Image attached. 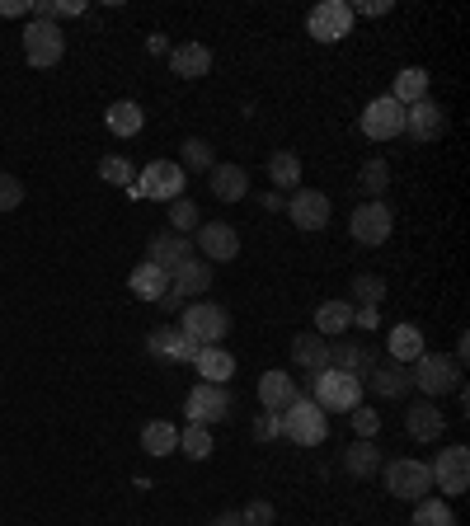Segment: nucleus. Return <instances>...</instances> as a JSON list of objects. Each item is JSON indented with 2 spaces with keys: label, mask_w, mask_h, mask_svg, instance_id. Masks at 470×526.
Listing matches in <instances>:
<instances>
[{
  "label": "nucleus",
  "mask_w": 470,
  "mask_h": 526,
  "mask_svg": "<svg viewBox=\"0 0 470 526\" xmlns=\"http://www.w3.org/2000/svg\"><path fill=\"white\" fill-rule=\"evenodd\" d=\"M311 404H320L325 414H348V409H358L362 404V381L325 367V372L311 376Z\"/></svg>",
  "instance_id": "1"
},
{
  "label": "nucleus",
  "mask_w": 470,
  "mask_h": 526,
  "mask_svg": "<svg viewBox=\"0 0 470 526\" xmlns=\"http://www.w3.org/2000/svg\"><path fill=\"white\" fill-rule=\"evenodd\" d=\"M179 325H184L188 339H198L203 348H221V339L231 334V315L217 301H193V306L179 310Z\"/></svg>",
  "instance_id": "2"
},
{
  "label": "nucleus",
  "mask_w": 470,
  "mask_h": 526,
  "mask_svg": "<svg viewBox=\"0 0 470 526\" xmlns=\"http://www.w3.org/2000/svg\"><path fill=\"white\" fill-rule=\"evenodd\" d=\"M184 188H188V174L179 170V160H151V165L132 179V198L174 202V198H184Z\"/></svg>",
  "instance_id": "3"
},
{
  "label": "nucleus",
  "mask_w": 470,
  "mask_h": 526,
  "mask_svg": "<svg viewBox=\"0 0 470 526\" xmlns=\"http://www.w3.org/2000/svg\"><path fill=\"white\" fill-rule=\"evenodd\" d=\"M278 423H282V437H292L297 447H320V442L329 437L325 409H320V404H311V400H297L287 414H278Z\"/></svg>",
  "instance_id": "4"
},
{
  "label": "nucleus",
  "mask_w": 470,
  "mask_h": 526,
  "mask_svg": "<svg viewBox=\"0 0 470 526\" xmlns=\"http://www.w3.org/2000/svg\"><path fill=\"white\" fill-rule=\"evenodd\" d=\"M409 376H414V386L423 390V395H447V390H461V362L447 353H423L414 367H409Z\"/></svg>",
  "instance_id": "5"
},
{
  "label": "nucleus",
  "mask_w": 470,
  "mask_h": 526,
  "mask_svg": "<svg viewBox=\"0 0 470 526\" xmlns=\"http://www.w3.org/2000/svg\"><path fill=\"white\" fill-rule=\"evenodd\" d=\"M306 29H311L315 43H344L348 29H353V5L348 0H320L306 15Z\"/></svg>",
  "instance_id": "6"
},
{
  "label": "nucleus",
  "mask_w": 470,
  "mask_h": 526,
  "mask_svg": "<svg viewBox=\"0 0 470 526\" xmlns=\"http://www.w3.org/2000/svg\"><path fill=\"white\" fill-rule=\"evenodd\" d=\"M433 489V470L423 461H391L386 465V494L405 498V503H419Z\"/></svg>",
  "instance_id": "7"
},
{
  "label": "nucleus",
  "mask_w": 470,
  "mask_h": 526,
  "mask_svg": "<svg viewBox=\"0 0 470 526\" xmlns=\"http://www.w3.org/2000/svg\"><path fill=\"white\" fill-rule=\"evenodd\" d=\"M66 52V33L57 29V24H38V19H29V29H24V57H29V66H38V71H47V66H57Z\"/></svg>",
  "instance_id": "8"
},
{
  "label": "nucleus",
  "mask_w": 470,
  "mask_h": 526,
  "mask_svg": "<svg viewBox=\"0 0 470 526\" xmlns=\"http://www.w3.org/2000/svg\"><path fill=\"white\" fill-rule=\"evenodd\" d=\"M428 470H433V489H442L447 498L466 494V489H470V447L438 451V461L428 465Z\"/></svg>",
  "instance_id": "9"
},
{
  "label": "nucleus",
  "mask_w": 470,
  "mask_h": 526,
  "mask_svg": "<svg viewBox=\"0 0 470 526\" xmlns=\"http://www.w3.org/2000/svg\"><path fill=\"white\" fill-rule=\"evenodd\" d=\"M184 414L188 423H198V428H212V423H221V418L231 414V395H226V386H193L184 400Z\"/></svg>",
  "instance_id": "10"
},
{
  "label": "nucleus",
  "mask_w": 470,
  "mask_h": 526,
  "mask_svg": "<svg viewBox=\"0 0 470 526\" xmlns=\"http://www.w3.org/2000/svg\"><path fill=\"white\" fill-rule=\"evenodd\" d=\"M391 226H395V212L386 202H362L358 212H353V221H348V231H353L358 245H386Z\"/></svg>",
  "instance_id": "11"
},
{
  "label": "nucleus",
  "mask_w": 470,
  "mask_h": 526,
  "mask_svg": "<svg viewBox=\"0 0 470 526\" xmlns=\"http://www.w3.org/2000/svg\"><path fill=\"white\" fill-rule=\"evenodd\" d=\"M193 249H198V259H207V263H231L235 254H240V235H235V226H226V221H207V226H198V235H193Z\"/></svg>",
  "instance_id": "12"
},
{
  "label": "nucleus",
  "mask_w": 470,
  "mask_h": 526,
  "mask_svg": "<svg viewBox=\"0 0 470 526\" xmlns=\"http://www.w3.org/2000/svg\"><path fill=\"white\" fill-rule=\"evenodd\" d=\"M362 132L372 141H391L405 132V109L395 104L391 94H381V99H372L367 109H362Z\"/></svg>",
  "instance_id": "13"
},
{
  "label": "nucleus",
  "mask_w": 470,
  "mask_h": 526,
  "mask_svg": "<svg viewBox=\"0 0 470 526\" xmlns=\"http://www.w3.org/2000/svg\"><path fill=\"white\" fill-rule=\"evenodd\" d=\"M287 217L297 231H325L329 226V193L320 188H297L292 202H287Z\"/></svg>",
  "instance_id": "14"
},
{
  "label": "nucleus",
  "mask_w": 470,
  "mask_h": 526,
  "mask_svg": "<svg viewBox=\"0 0 470 526\" xmlns=\"http://www.w3.org/2000/svg\"><path fill=\"white\" fill-rule=\"evenodd\" d=\"M207 287H212V263L198 259V254H188L184 263H174V268H170V292L179 296V301H188V296H203Z\"/></svg>",
  "instance_id": "15"
},
{
  "label": "nucleus",
  "mask_w": 470,
  "mask_h": 526,
  "mask_svg": "<svg viewBox=\"0 0 470 526\" xmlns=\"http://www.w3.org/2000/svg\"><path fill=\"white\" fill-rule=\"evenodd\" d=\"M405 132L414 141H438L442 132H447V113H442V104H433V99L409 104L405 109Z\"/></svg>",
  "instance_id": "16"
},
{
  "label": "nucleus",
  "mask_w": 470,
  "mask_h": 526,
  "mask_svg": "<svg viewBox=\"0 0 470 526\" xmlns=\"http://www.w3.org/2000/svg\"><path fill=\"white\" fill-rule=\"evenodd\" d=\"M376 367V353L367 343H329V372H344V376H367Z\"/></svg>",
  "instance_id": "17"
},
{
  "label": "nucleus",
  "mask_w": 470,
  "mask_h": 526,
  "mask_svg": "<svg viewBox=\"0 0 470 526\" xmlns=\"http://www.w3.org/2000/svg\"><path fill=\"white\" fill-rule=\"evenodd\" d=\"M297 400H301V390L287 372H264L259 376V404H264L268 414H287Z\"/></svg>",
  "instance_id": "18"
},
{
  "label": "nucleus",
  "mask_w": 470,
  "mask_h": 526,
  "mask_svg": "<svg viewBox=\"0 0 470 526\" xmlns=\"http://www.w3.org/2000/svg\"><path fill=\"white\" fill-rule=\"evenodd\" d=\"M405 428L414 442H438L442 428H447V414H442L433 400H419V404H409L405 409Z\"/></svg>",
  "instance_id": "19"
},
{
  "label": "nucleus",
  "mask_w": 470,
  "mask_h": 526,
  "mask_svg": "<svg viewBox=\"0 0 470 526\" xmlns=\"http://www.w3.org/2000/svg\"><path fill=\"white\" fill-rule=\"evenodd\" d=\"M170 71L179 80H203L212 71V52L203 43H179L170 47Z\"/></svg>",
  "instance_id": "20"
},
{
  "label": "nucleus",
  "mask_w": 470,
  "mask_h": 526,
  "mask_svg": "<svg viewBox=\"0 0 470 526\" xmlns=\"http://www.w3.org/2000/svg\"><path fill=\"white\" fill-rule=\"evenodd\" d=\"M367 386L376 390V395H386V400H395V395H405L409 386H414V376H409V367H400V362H376L372 372L362 376Z\"/></svg>",
  "instance_id": "21"
},
{
  "label": "nucleus",
  "mask_w": 470,
  "mask_h": 526,
  "mask_svg": "<svg viewBox=\"0 0 470 526\" xmlns=\"http://www.w3.org/2000/svg\"><path fill=\"white\" fill-rule=\"evenodd\" d=\"M207 179H212V198L217 202H240L250 193V174L240 170V165H212Z\"/></svg>",
  "instance_id": "22"
},
{
  "label": "nucleus",
  "mask_w": 470,
  "mask_h": 526,
  "mask_svg": "<svg viewBox=\"0 0 470 526\" xmlns=\"http://www.w3.org/2000/svg\"><path fill=\"white\" fill-rule=\"evenodd\" d=\"M188 254H193V240H188V235L165 231V235H156V240H151V249H146V263H156V268H165V273H170L174 263H184Z\"/></svg>",
  "instance_id": "23"
},
{
  "label": "nucleus",
  "mask_w": 470,
  "mask_h": 526,
  "mask_svg": "<svg viewBox=\"0 0 470 526\" xmlns=\"http://www.w3.org/2000/svg\"><path fill=\"white\" fill-rule=\"evenodd\" d=\"M292 357H297V367L301 372H325L329 367V339H320L315 329H306V334H297L292 339Z\"/></svg>",
  "instance_id": "24"
},
{
  "label": "nucleus",
  "mask_w": 470,
  "mask_h": 526,
  "mask_svg": "<svg viewBox=\"0 0 470 526\" xmlns=\"http://www.w3.org/2000/svg\"><path fill=\"white\" fill-rule=\"evenodd\" d=\"M386 348H391V362H400V367H414V362L428 353V348H423V329L419 325H395Z\"/></svg>",
  "instance_id": "25"
},
{
  "label": "nucleus",
  "mask_w": 470,
  "mask_h": 526,
  "mask_svg": "<svg viewBox=\"0 0 470 526\" xmlns=\"http://www.w3.org/2000/svg\"><path fill=\"white\" fill-rule=\"evenodd\" d=\"M127 287H132L141 301H160V296L170 292V273L156 268V263H137V268H132V278H127Z\"/></svg>",
  "instance_id": "26"
},
{
  "label": "nucleus",
  "mask_w": 470,
  "mask_h": 526,
  "mask_svg": "<svg viewBox=\"0 0 470 526\" xmlns=\"http://www.w3.org/2000/svg\"><path fill=\"white\" fill-rule=\"evenodd\" d=\"M104 123H109L113 137H137L141 127H146V109H141V104H132V99H118V104H109Z\"/></svg>",
  "instance_id": "27"
},
{
  "label": "nucleus",
  "mask_w": 470,
  "mask_h": 526,
  "mask_svg": "<svg viewBox=\"0 0 470 526\" xmlns=\"http://www.w3.org/2000/svg\"><path fill=\"white\" fill-rule=\"evenodd\" d=\"M141 451H146V456H174V451H179V428L165 423V418H151V423L141 428Z\"/></svg>",
  "instance_id": "28"
},
{
  "label": "nucleus",
  "mask_w": 470,
  "mask_h": 526,
  "mask_svg": "<svg viewBox=\"0 0 470 526\" xmlns=\"http://www.w3.org/2000/svg\"><path fill=\"white\" fill-rule=\"evenodd\" d=\"M193 367H198V376H203L207 386H226V381L235 376V357L226 353V348H203Z\"/></svg>",
  "instance_id": "29"
},
{
  "label": "nucleus",
  "mask_w": 470,
  "mask_h": 526,
  "mask_svg": "<svg viewBox=\"0 0 470 526\" xmlns=\"http://www.w3.org/2000/svg\"><path fill=\"white\" fill-rule=\"evenodd\" d=\"M344 470L353 475V480H372L376 470H381V451H376V442L358 437V442L344 451Z\"/></svg>",
  "instance_id": "30"
},
{
  "label": "nucleus",
  "mask_w": 470,
  "mask_h": 526,
  "mask_svg": "<svg viewBox=\"0 0 470 526\" xmlns=\"http://www.w3.org/2000/svg\"><path fill=\"white\" fill-rule=\"evenodd\" d=\"M391 99L400 104V109H409V104H419V99H428V71H423V66H405V71L395 76Z\"/></svg>",
  "instance_id": "31"
},
{
  "label": "nucleus",
  "mask_w": 470,
  "mask_h": 526,
  "mask_svg": "<svg viewBox=\"0 0 470 526\" xmlns=\"http://www.w3.org/2000/svg\"><path fill=\"white\" fill-rule=\"evenodd\" d=\"M348 325H353V306L348 301H325V306L315 310V334L320 339H339Z\"/></svg>",
  "instance_id": "32"
},
{
  "label": "nucleus",
  "mask_w": 470,
  "mask_h": 526,
  "mask_svg": "<svg viewBox=\"0 0 470 526\" xmlns=\"http://www.w3.org/2000/svg\"><path fill=\"white\" fill-rule=\"evenodd\" d=\"M268 179H273V188H297L301 184V155L297 151H273V160H268Z\"/></svg>",
  "instance_id": "33"
},
{
  "label": "nucleus",
  "mask_w": 470,
  "mask_h": 526,
  "mask_svg": "<svg viewBox=\"0 0 470 526\" xmlns=\"http://www.w3.org/2000/svg\"><path fill=\"white\" fill-rule=\"evenodd\" d=\"M217 165V155H212V141L203 137H188L184 146H179V170H212Z\"/></svg>",
  "instance_id": "34"
},
{
  "label": "nucleus",
  "mask_w": 470,
  "mask_h": 526,
  "mask_svg": "<svg viewBox=\"0 0 470 526\" xmlns=\"http://www.w3.org/2000/svg\"><path fill=\"white\" fill-rule=\"evenodd\" d=\"M409 526H456V512L442 503V498H419L414 508V522Z\"/></svg>",
  "instance_id": "35"
},
{
  "label": "nucleus",
  "mask_w": 470,
  "mask_h": 526,
  "mask_svg": "<svg viewBox=\"0 0 470 526\" xmlns=\"http://www.w3.org/2000/svg\"><path fill=\"white\" fill-rule=\"evenodd\" d=\"M362 193H367V198H381V193H386V184H391V165H386V160H381V155H372V160H367V165H362Z\"/></svg>",
  "instance_id": "36"
},
{
  "label": "nucleus",
  "mask_w": 470,
  "mask_h": 526,
  "mask_svg": "<svg viewBox=\"0 0 470 526\" xmlns=\"http://www.w3.org/2000/svg\"><path fill=\"white\" fill-rule=\"evenodd\" d=\"M179 451H184L188 461H207L212 456V433L198 428V423H188L184 433H179Z\"/></svg>",
  "instance_id": "37"
},
{
  "label": "nucleus",
  "mask_w": 470,
  "mask_h": 526,
  "mask_svg": "<svg viewBox=\"0 0 470 526\" xmlns=\"http://www.w3.org/2000/svg\"><path fill=\"white\" fill-rule=\"evenodd\" d=\"M193 226H203V221H198V202H193V198H174L170 202V231L188 235Z\"/></svg>",
  "instance_id": "38"
},
{
  "label": "nucleus",
  "mask_w": 470,
  "mask_h": 526,
  "mask_svg": "<svg viewBox=\"0 0 470 526\" xmlns=\"http://www.w3.org/2000/svg\"><path fill=\"white\" fill-rule=\"evenodd\" d=\"M353 301H367V306H381V301H386V282L376 278V273H358V278H353Z\"/></svg>",
  "instance_id": "39"
},
{
  "label": "nucleus",
  "mask_w": 470,
  "mask_h": 526,
  "mask_svg": "<svg viewBox=\"0 0 470 526\" xmlns=\"http://www.w3.org/2000/svg\"><path fill=\"white\" fill-rule=\"evenodd\" d=\"M99 179H104V184H132L137 170L127 165L123 155H109V160H99Z\"/></svg>",
  "instance_id": "40"
},
{
  "label": "nucleus",
  "mask_w": 470,
  "mask_h": 526,
  "mask_svg": "<svg viewBox=\"0 0 470 526\" xmlns=\"http://www.w3.org/2000/svg\"><path fill=\"white\" fill-rule=\"evenodd\" d=\"M174 343H179V329H151V339H146V353L160 357V362H174Z\"/></svg>",
  "instance_id": "41"
},
{
  "label": "nucleus",
  "mask_w": 470,
  "mask_h": 526,
  "mask_svg": "<svg viewBox=\"0 0 470 526\" xmlns=\"http://www.w3.org/2000/svg\"><path fill=\"white\" fill-rule=\"evenodd\" d=\"M19 202H24V184L15 174H0V212H15Z\"/></svg>",
  "instance_id": "42"
},
{
  "label": "nucleus",
  "mask_w": 470,
  "mask_h": 526,
  "mask_svg": "<svg viewBox=\"0 0 470 526\" xmlns=\"http://www.w3.org/2000/svg\"><path fill=\"white\" fill-rule=\"evenodd\" d=\"M348 414H353V433H358V437H367V442H372V437L381 433V414L362 409V404H358V409H348Z\"/></svg>",
  "instance_id": "43"
},
{
  "label": "nucleus",
  "mask_w": 470,
  "mask_h": 526,
  "mask_svg": "<svg viewBox=\"0 0 470 526\" xmlns=\"http://www.w3.org/2000/svg\"><path fill=\"white\" fill-rule=\"evenodd\" d=\"M273 517H278V512H273V503H264V498H254L250 508H240V522L245 526H273Z\"/></svg>",
  "instance_id": "44"
},
{
  "label": "nucleus",
  "mask_w": 470,
  "mask_h": 526,
  "mask_svg": "<svg viewBox=\"0 0 470 526\" xmlns=\"http://www.w3.org/2000/svg\"><path fill=\"white\" fill-rule=\"evenodd\" d=\"M198 353H203V343L179 334V343H174V362H198Z\"/></svg>",
  "instance_id": "45"
},
{
  "label": "nucleus",
  "mask_w": 470,
  "mask_h": 526,
  "mask_svg": "<svg viewBox=\"0 0 470 526\" xmlns=\"http://www.w3.org/2000/svg\"><path fill=\"white\" fill-rule=\"evenodd\" d=\"M358 15H391V0H362V5H353V19Z\"/></svg>",
  "instance_id": "46"
},
{
  "label": "nucleus",
  "mask_w": 470,
  "mask_h": 526,
  "mask_svg": "<svg viewBox=\"0 0 470 526\" xmlns=\"http://www.w3.org/2000/svg\"><path fill=\"white\" fill-rule=\"evenodd\" d=\"M254 433L264 437V442H268V437H278V433H282V423H278V414H268V418H259V428H254Z\"/></svg>",
  "instance_id": "47"
},
{
  "label": "nucleus",
  "mask_w": 470,
  "mask_h": 526,
  "mask_svg": "<svg viewBox=\"0 0 470 526\" xmlns=\"http://www.w3.org/2000/svg\"><path fill=\"white\" fill-rule=\"evenodd\" d=\"M353 325H362V329H376V310H372V306L353 310Z\"/></svg>",
  "instance_id": "48"
},
{
  "label": "nucleus",
  "mask_w": 470,
  "mask_h": 526,
  "mask_svg": "<svg viewBox=\"0 0 470 526\" xmlns=\"http://www.w3.org/2000/svg\"><path fill=\"white\" fill-rule=\"evenodd\" d=\"M0 15H29V5H24V0H0Z\"/></svg>",
  "instance_id": "49"
},
{
  "label": "nucleus",
  "mask_w": 470,
  "mask_h": 526,
  "mask_svg": "<svg viewBox=\"0 0 470 526\" xmlns=\"http://www.w3.org/2000/svg\"><path fill=\"white\" fill-rule=\"evenodd\" d=\"M57 15H85V5L80 0H57Z\"/></svg>",
  "instance_id": "50"
},
{
  "label": "nucleus",
  "mask_w": 470,
  "mask_h": 526,
  "mask_svg": "<svg viewBox=\"0 0 470 526\" xmlns=\"http://www.w3.org/2000/svg\"><path fill=\"white\" fill-rule=\"evenodd\" d=\"M212 526H245V522H240V512H217V517H212Z\"/></svg>",
  "instance_id": "51"
}]
</instances>
